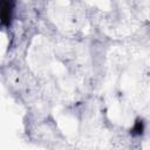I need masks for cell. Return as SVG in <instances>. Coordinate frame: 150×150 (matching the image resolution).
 <instances>
[{"instance_id": "6da1fadb", "label": "cell", "mask_w": 150, "mask_h": 150, "mask_svg": "<svg viewBox=\"0 0 150 150\" xmlns=\"http://www.w3.org/2000/svg\"><path fill=\"white\" fill-rule=\"evenodd\" d=\"M12 6H13V2H8V1H1L0 2V20L4 23H7L11 19Z\"/></svg>"}]
</instances>
